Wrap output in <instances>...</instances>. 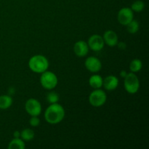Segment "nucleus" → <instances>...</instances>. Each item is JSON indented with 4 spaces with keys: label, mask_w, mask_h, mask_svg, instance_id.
Listing matches in <instances>:
<instances>
[{
    "label": "nucleus",
    "mask_w": 149,
    "mask_h": 149,
    "mask_svg": "<svg viewBox=\"0 0 149 149\" xmlns=\"http://www.w3.org/2000/svg\"><path fill=\"white\" fill-rule=\"evenodd\" d=\"M65 117L64 108L59 103H52L47 108L45 113V119L49 124L56 125L63 120Z\"/></svg>",
    "instance_id": "nucleus-1"
},
{
    "label": "nucleus",
    "mask_w": 149,
    "mask_h": 149,
    "mask_svg": "<svg viewBox=\"0 0 149 149\" xmlns=\"http://www.w3.org/2000/svg\"><path fill=\"white\" fill-rule=\"evenodd\" d=\"M29 67L33 72L42 74L49 68V61L44 55H35L29 59Z\"/></svg>",
    "instance_id": "nucleus-2"
},
{
    "label": "nucleus",
    "mask_w": 149,
    "mask_h": 149,
    "mask_svg": "<svg viewBox=\"0 0 149 149\" xmlns=\"http://www.w3.org/2000/svg\"><path fill=\"white\" fill-rule=\"evenodd\" d=\"M124 87L125 90L130 94H135L140 88V81L135 73H128L124 78Z\"/></svg>",
    "instance_id": "nucleus-3"
},
{
    "label": "nucleus",
    "mask_w": 149,
    "mask_h": 149,
    "mask_svg": "<svg viewBox=\"0 0 149 149\" xmlns=\"http://www.w3.org/2000/svg\"><path fill=\"white\" fill-rule=\"evenodd\" d=\"M40 83L42 87L46 90H53L58 85V77L52 71H45L41 74Z\"/></svg>",
    "instance_id": "nucleus-4"
},
{
    "label": "nucleus",
    "mask_w": 149,
    "mask_h": 149,
    "mask_svg": "<svg viewBox=\"0 0 149 149\" xmlns=\"http://www.w3.org/2000/svg\"><path fill=\"white\" fill-rule=\"evenodd\" d=\"M107 100L106 93L103 90L95 89L89 96V103L94 107H100L106 103Z\"/></svg>",
    "instance_id": "nucleus-5"
},
{
    "label": "nucleus",
    "mask_w": 149,
    "mask_h": 149,
    "mask_svg": "<svg viewBox=\"0 0 149 149\" xmlns=\"http://www.w3.org/2000/svg\"><path fill=\"white\" fill-rule=\"evenodd\" d=\"M25 109L26 111L31 116H37L41 114L42 111V105L40 102L34 98H30L25 103Z\"/></svg>",
    "instance_id": "nucleus-6"
},
{
    "label": "nucleus",
    "mask_w": 149,
    "mask_h": 149,
    "mask_svg": "<svg viewBox=\"0 0 149 149\" xmlns=\"http://www.w3.org/2000/svg\"><path fill=\"white\" fill-rule=\"evenodd\" d=\"M117 19L119 23L127 26L134 19L133 11L130 7H123L118 12Z\"/></svg>",
    "instance_id": "nucleus-7"
},
{
    "label": "nucleus",
    "mask_w": 149,
    "mask_h": 149,
    "mask_svg": "<svg viewBox=\"0 0 149 149\" xmlns=\"http://www.w3.org/2000/svg\"><path fill=\"white\" fill-rule=\"evenodd\" d=\"M89 48L95 52H98L100 51L104 47V40L103 38L100 35L94 34L90 36L87 42Z\"/></svg>",
    "instance_id": "nucleus-8"
},
{
    "label": "nucleus",
    "mask_w": 149,
    "mask_h": 149,
    "mask_svg": "<svg viewBox=\"0 0 149 149\" xmlns=\"http://www.w3.org/2000/svg\"><path fill=\"white\" fill-rule=\"evenodd\" d=\"M86 68L92 73H97L102 68V63L97 58L94 56L88 57L84 63Z\"/></svg>",
    "instance_id": "nucleus-9"
},
{
    "label": "nucleus",
    "mask_w": 149,
    "mask_h": 149,
    "mask_svg": "<svg viewBox=\"0 0 149 149\" xmlns=\"http://www.w3.org/2000/svg\"><path fill=\"white\" fill-rule=\"evenodd\" d=\"M89 48L87 42L84 41L80 40L78 41L75 43L74 46V52L76 54V55L79 58H83L85 57L89 52Z\"/></svg>",
    "instance_id": "nucleus-10"
},
{
    "label": "nucleus",
    "mask_w": 149,
    "mask_h": 149,
    "mask_svg": "<svg viewBox=\"0 0 149 149\" xmlns=\"http://www.w3.org/2000/svg\"><path fill=\"white\" fill-rule=\"evenodd\" d=\"M103 40L104 43L109 47H115L119 42L118 36L115 31L112 30H108L103 34Z\"/></svg>",
    "instance_id": "nucleus-11"
},
{
    "label": "nucleus",
    "mask_w": 149,
    "mask_h": 149,
    "mask_svg": "<svg viewBox=\"0 0 149 149\" xmlns=\"http://www.w3.org/2000/svg\"><path fill=\"white\" fill-rule=\"evenodd\" d=\"M119 85V79L113 75H109L103 79V86L105 90L113 91L116 90Z\"/></svg>",
    "instance_id": "nucleus-12"
},
{
    "label": "nucleus",
    "mask_w": 149,
    "mask_h": 149,
    "mask_svg": "<svg viewBox=\"0 0 149 149\" xmlns=\"http://www.w3.org/2000/svg\"><path fill=\"white\" fill-rule=\"evenodd\" d=\"M103 79L98 74H94L89 79V84L93 89H100L103 87Z\"/></svg>",
    "instance_id": "nucleus-13"
},
{
    "label": "nucleus",
    "mask_w": 149,
    "mask_h": 149,
    "mask_svg": "<svg viewBox=\"0 0 149 149\" xmlns=\"http://www.w3.org/2000/svg\"><path fill=\"white\" fill-rule=\"evenodd\" d=\"M13 97L10 95H0V109L6 110L8 109L13 105Z\"/></svg>",
    "instance_id": "nucleus-14"
},
{
    "label": "nucleus",
    "mask_w": 149,
    "mask_h": 149,
    "mask_svg": "<svg viewBox=\"0 0 149 149\" xmlns=\"http://www.w3.org/2000/svg\"><path fill=\"white\" fill-rule=\"evenodd\" d=\"M9 149H24L26 148V144L24 141L20 138H14L9 143Z\"/></svg>",
    "instance_id": "nucleus-15"
},
{
    "label": "nucleus",
    "mask_w": 149,
    "mask_h": 149,
    "mask_svg": "<svg viewBox=\"0 0 149 149\" xmlns=\"http://www.w3.org/2000/svg\"><path fill=\"white\" fill-rule=\"evenodd\" d=\"M34 132L33 130L26 128L20 132V138L24 141H30L34 138Z\"/></svg>",
    "instance_id": "nucleus-16"
},
{
    "label": "nucleus",
    "mask_w": 149,
    "mask_h": 149,
    "mask_svg": "<svg viewBox=\"0 0 149 149\" xmlns=\"http://www.w3.org/2000/svg\"><path fill=\"white\" fill-rule=\"evenodd\" d=\"M143 63L140 59H134L130 64V69L131 72L137 73L142 69Z\"/></svg>",
    "instance_id": "nucleus-17"
},
{
    "label": "nucleus",
    "mask_w": 149,
    "mask_h": 149,
    "mask_svg": "<svg viewBox=\"0 0 149 149\" xmlns=\"http://www.w3.org/2000/svg\"><path fill=\"white\" fill-rule=\"evenodd\" d=\"M127 29L128 32L132 34H135L139 30V23L137 20H132V21L130 22L127 25Z\"/></svg>",
    "instance_id": "nucleus-18"
},
{
    "label": "nucleus",
    "mask_w": 149,
    "mask_h": 149,
    "mask_svg": "<svg viewBox=\"0 0 149 149\" xmlns=\"http://www.w3.org/2000/svg\"><path fill=\"white\" fill-rule=\"evenodd\" d=\"M130 8L133 12L140 13V12H142L144 10V8H145V4L141 0H137V1H134L132 3Z\"/></svg>",
    "instance_id": "nucleus-19"
},
{
    "label": "nucleus",
    "mask_w": 149,
    "mask_h": 149,
    "mask_svg": "<svg viewBox=\"0 0 149 149\" xmlns=\"http://www.w3.org/2000/svg\"><path fill=\"white\" fill-rule=\"evenodd\" d=\"M60 100V96L55 92H49L47 95V100L49 104L52 103H58Z\"/></svg>",
    "instance_id": "nucleus-20"
},
{
    "label": "nucleus",
    "mask_w": 149,
    "mask_h": 149,
    "mask_svg": "<svg viewBox=\"0 0 149 149\" xmlns=\"http://www.w3.org/2000/svg\"><path fill=\"white\" fill-rule=\"evenodd\" d=\"M29 124L31 127H36L39 126L40 124V119L37 116H33L31 117L30 120H29Z\"/></svg>",
    "instance_id": "nucleus-21"
},
{
    "label": "nucleus",
    "mask_w": 149,
    "mask_h": 149,
    "mask_svg": "<svg viewBox=\"0 0 149 149\" xmlns=\"http://www.w3.org/2000/svg\"><path fill=\"white\" fill-rule=\"evenodd\" d=\"M117 46H118V47H119L120 49H125V48L127 47L126 43H125V42H118Z\"/></svg>",
    "instance_id": "nucleus-22"
},
{
    "label": "nucleus",
    "mask_w": 149,
    "mask_h": 149,
    "mask_svg": "<svg viewBox=\"0 0 149 149\" xmlns=\"http://www.w3.org/2000/svg\"><path fill=\"white\" fill-rule=\"evenodd\" d=\"M127 74H128V73L125 70H122V71L120 72V76L122 77V78L124 79L125 77H126L127 75Z\"/></svg>",
    "instance_id": "nucleus-23"
},
{
    "label": "nucleus",
    "mask_w": 149,
    "mask_h": 149,
    "mask_svg": "<svg viewBox=\"0 0 149 149\" xmlns=\"http://www.w3.org/2000/svg\"><path fill=\"white\" fill-rule=\"evenodd\" d=\"M13 137L14 138H20V132L19 131H15L13 133Z\"/></svg>",
    "instance_id": "nucleus-24"
}]
</instances>
